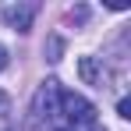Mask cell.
<instances>
[{
    "label": "cell",
    "mask_w": 131,
    "mask_h": 131,
    "mask_svg": "<svg viewBox=\"0 0 131 131\" xmlns=\"http://www.w3.org/2000/svg\"><path fill=\"white\" fill-rule=\"evenodd\" d=\"M11 113V99H7V92H0V117H7Z\"/></svg>",
    "instance_id": "5b68a950"
},
{
    "label": "cell",
    "mask_w": 131,
    "mask_h": 131,
    "mask_svg": "<svg viewBox=\"0 0 131 131\" xmlns=\"http://www.w3.org/2000/svg\"><path fill=\"white\" fill-rule=\"evenodd\" d=\"M36 4H21V7H4V18L11 28H18V32H28L32 28V18H36Z\"/></svg>",
    "instance_id": "3957f363"
},
{
    "label": "cell",
    "mask_w": 131,
    "mask_h": 131,
    "mask_svg": "<svg viewBox=\"0 0 131 131\" xmlns=\"http://www.w3.org/2000/svg\"><path fill=\"white\" fill-rule=\"evenodd\" d=\"M57 99H60V89H57V82H43V89L36 92V106H32V113L43 121V117H57Z\"/></svg>",
    "instance_id": "7a4b0ae2"
},
{
    "label": "cell",
    "mask_w": 131,
    "mask_h": 131,
    "mask_svg": "<svg viewBox=\"0 0 131 131\" xmlns=\"http://www.w3.org/2000/svg\"><path fill=\"white\" fill-rule=\"evenodd\" d=\"M57 113H64L67 128H74V131H96V106L89 103L85 96H78V92H67V89H60Z\"/></svg>",
    "instance_id": "6da1fadb"
},
{
    "label": "cell",
    "mask_w": 131,
    "mask_h": 131,
    "mask_svg": "<svg viewBox=\"0 0 131 131\" xmlns=\"http://www.w3.org/2000/svg\"><path fill=\"white\" fill-rule=\"evenodd\" d=\"M117 117H124V121L131 117V99H121L117 103Z\"/></svg>",
    "instance_id": "277c9868"
},
{
    "label": "cell",
    "mask_w": 131,
    "mask_h": 131,
    "mask_svg": "<svg viewBox=\"0 0 131 131\" xmlns=\"http://www.w3.org/2000/svg\"><path fill=\"white\" fill-rule=\"evenodd\" d=\"M4 67H7V50L0 46V71H4Z\"/></svg>",
    "instance_id": "8992f818"
},
{
    "label": "cell",
    "mask_w": 131,
    "mask_h": 131,
    "mask_svg": "<svg viewBox=\"0 0 131 131\" xmlns=\"http://www.w3.org/2000/svg\"><path fill=\"white\" fill-rule=\"evenodd\" d=\"M57 131H74V128H67V124H64V128H57Z\"/></svg>",
    "instance_id": "52a82bcc"
}]
</instances>
